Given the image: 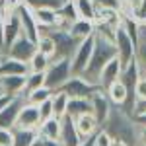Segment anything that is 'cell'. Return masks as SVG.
I'll return each mask as SVG.
<instances>
[{"mask_svg": "<svg viewBox=\"0 0 146 146\" xmlns=\"http://www.w3.org/2000/svg\"><path fill=\"white\" fill-rule=\"evenodd\" d=\"M101 129L113 140H121L127 146H142L140 142V127L136 125L135 117L125 113L119 105H111V111L103 121Z\"/></svg>", "mask_w": 146, "mask_h": 146, "instance_id": "cell-1", "label": "cell"}, {"mask_svg": "<svg viewBox=\"0 0 146 146\" xmlns=\"http://www.w3.org/2000/svg\"><path fill=\"white\" fill-rule=\"evenodd\" d=\"M115 56H117V49L113 45V41L96 33V45H94V51H92L88 66L82 72V78L88 80L90 84H96V86H98V80H100V74H101V70H103V66H105L111 58H115ZM98 88H100V86H98Z\"/></svg>", "mask_w": 146, "mask_h": 146, "instance_id": "cell-2", "label": "cell"}, {"mask_svg": "<svg viewBox=\"0 0 146 146\" xmlns=\"http://www.w3.org/2000/svg\"><path fill=\"white\" fill-rule=\"evenodd\" d=\"M70 76H72L70 58H51V62L45 70V86L56 92Z\"/></svg>", "mask_w": 146, "mask_h": 146, "instance_id": "cell-3", "label": "cell"}, {"mask_svg": "<svg viewBox=\"0 0 146 146\" xmlns=\"http://www.w3.org/2000/svg\"><path fill=\"white\" fill-rule=\"evenodd\" d=\"M113 45L117 49V58L121 62V66H127L129 62L135 60V53H136V43L131 39V35L125 31L123 25H119L115 29V35H113Z\"/></svg>", "mask_w": 146, "mask_h": 146, "instance_id": "cell-4", "label": "cell"}, {"mask_svg": "<svg viewBox=\"0 0 146 146\" xmlns=\"http://www.w3.org/2000/svg\"><path fill=\"white\" fill-rule=\"evenodd\" d=\"M94 45H96V33L82 39L74 51V55L70 56V70L74 76H82V72L86 70L88 62H90L92 51H94Z\"/></svg>", "mask_w": 146, "mask_h": 146, "instance_id": "cell-5", "label": "cell"}, {"mask_svg": "<svg viewBox=\"0 0 146 146\" xmlns=\"http://www.w3.org/2000/svg\"><path fill=\"white\" fill-rule=\"evenodd\" d=\"M47 33H51V37L55 39V56L53 58H70L74 55V51H76L80 41L68 33V29H56V27H53Z\"/></svg>", "mask_w": 146, "mask_h": 146, "instance_id": "cell-6", "label": "cell"}, {"mask_svg": "<svg viewBox=\"0 0 146 146\" xmlns=\"http://www.w3.org/2000/svg\"><path fill=\"white\" fill-rule=\"evenodd\" d=\"M62 94H66L68 98H92L94 94L101 92L96 84H90L88 80H84L82 76H70V78L58 88Z\"/></svg>", "mask_w": 146, "mask_h": 146, "instance_id": "cell-7", "label": "cell"}, {"mask_svg": "<svg viewBox=\"0 0 146 146\" xmlns=\"http://www.w3.org/2000/svg\"><path fill=\"white\" fill-rule=\"evenodd\" d=\"M16 16H18V20H20V27H22V33L27 37V39H31V41H37L39 39V35H41V29H39V25L35 22V16L33 12L29 10L27 6H23L20 4L18 8H16Z\"/></svg>", "mask_w": 146, "mask_h": 146, "instance_id": "cell-8", "label": "cell"}, {"mask_svg": "<svg viewBox=\"0 0 146 146\" xmlns=\"http://www.w3.org/2000/svg\"><path fill=\"white\" fill-rule=\"evenodd\" d=\"M23 103H25V98L23 96H16L0 109V129L12 131L16 127V121H18V115H20V109H22Z\"/></svg>", "mask_w": 146, "mask_h": 146, "instance_id": "cell-9", "label": "cell"}, {"mask_svg": "<svg viewBox=\"0 0 146 146\" xmlns=\"http://www.w3.org/2000/svg\"><path fill=\"white\" fill-rule=\"evenodd\" d=\"M35 51H37L35 41L27 39V37L22 33L10 47H8V49H6V53H4V55L12 56V58H18V60H22V62H27V60L33 56Z\"/></svg>", "mask_w": 146, "mask_h": 146, "instance_id": "cell-10", "label": "cell"}, {"mask_svg": "<svg viewBox=\"0 0 146 146\" xmlns=\"http://www.w3.org/2000/svg\"><path fill=\"white\" fill-rule=\"evenodd\" d=\"M82 138H80L78 131L74 127V119L64 115L60 119V135H58V144L60 146H80Z\"/></svg>", "mask_w": 146, "mask_h": 146, "instance_id": "cell-11", "label": "cell"}, {"mask_svg": "<svg viewBox=\"0 0 146 146\" xmlns=\"http://www.w3.org/2000/svg\"><path fill=\"white\" fill-rule=\"evenodd\" d=\"M20 35H22L20 20H18V16H16V12H12V14L6 16V22H4V35H2V47H0L2 55L6 53V49H8Z\"/></svg>", "mask_w": 146, "mask_h": 146, "instance_id": "cell-12", "label": "cell"}, {"mask_svg": "<svg viewBox=\"0 0 146 146\" xmlns=\"http://www.w3.org/2000/svg\"><path fill=\"white\" fill-rule=\"evenodd\" d=\"M41 123V117H39V107L33 105V103H23L22 109H20V115H18V121H16V127H22V129H35Z\"/></svg>", "mask_w": 146, "mask_h": 146, "instance_id": "cell-13", "label": "cell"}, {"mask_svg": "<svg viewBox=\"0 0 146 146\" xmlns=\"http://www.w3.org/2000/svg\"><path fill=\"white\" fill-rule=\"evenodd\" d=\"M121 62H119V58L115 56V58H111L105 66H103V70H101L100 74V80H98V86H100L101 92H105L111 84H115L117 80H119V76H121Z\"/></svg>", "mask_w": 146, "mask_h": 146, "instance_id": "cell-14", "label": "cell"}, {"mask_svg": "<svg viewBox=\"0 0 146 146\" xmlns=\"http://www.w3.org/2000/svg\"><path fill=\"white\" fill-rule=\"evenodd\" d=\"M27 72H29L27 62H22L8 55L0 56V78L2 76H25Z\"/></svg>", "mask_w": 146, "mask_h": 146, "instance_id": "cell-15", "label": "cell"}, {"mask_svg": "<svg viewBox=\"0 0 146 146\" xmlns=\"http://www.w3.org/2000/svg\"><path fill=\"white\" fill-rule=\"evenodd\" d=\"M111 101L109 98L103 94V92H98V94H94L92 96V115L96 117V121L100 123V127L103 125V121L107 119V115L111 111Z\"/></svg>", "mask_w": 146, "mask_h": 146, "instance_id": "cell-16", "label": "cell"}, {"mask_svg": "<svg viewBox=\"0 0 146 146\" xmlns=\"http://www.w3.org/2000/svg\"><path fill=\"white\" fill-rule=\"evenodd\" d=\"M74 127H76V131H78V135H80L82 140L88 138V136H94L101 129L100 123L96 121V117H94L92 113H84V115L74 117Z\"/></svg>", "mask_w": 146, "mask_h": 146, "instance_id": "cell-17", "label": "cell"}, {"mask_svg": "<svg viewBox=\"0 0 146 146\" xmlns=\"http://www.w3.org/2000/svg\"><path fill=\"white\" fill-rule=\"evenodd\" d=\"M23 88H25V76H2L0 78V90L6 96H23Z\"/></svg>", "mask_w": 146, "mask_h": 146, "instance_id": "cell-18", "label": "cell"}, {"mask_svg": "<svg viewBox=\"0 0 146 146\" xmlns=\"http://www.w3.org/2000/svg\"><path fill=\"white\" fill-rule=\"evenodd\" d=\"M35 16V22L39 25L41 31H49L53 29L58 22V16H56V10H51V8H39V10H31Z\"/></svg>", "mask_w": 146, "mask_h": 146, "instance_id": "cell-19", "label": "cell"}, {"mask_svg": "<svg viewBox=\"0 0 146 146\" xmlns=\"http://www.w3.org/2000/svg\"><path fill=\"white\" fill-rule=\"evenodd\" d=\"M68 33L72 35L74 39H86V37H90V35L96 33V23L94 22H88V20H76V22L70 23V27H68Z\"/></svg>", "mask_w": 146, "mask_h": 146, "instance_id": "cell-20", "label": "cell"}, {"mask_svg": "<svg viewBox=\"0 0 146 146\" xmlns=\"http://www.w3.org/2000/svg\"><path fill=\"white\" fill-rule=\"evenodd\" d=\"M84 113H92V98H68L66 115L68 117H78Z\"/></svg>", "mask_w": 146, "mask_h": 146, "instance_id": "cell-21", "label": "cell"}, {"mask_svg": "<svg viewBox=\"0 0 146 146\" xmlns=\"http://www.w3.org/2000/svg\"><path fill=\"white\" fill-rule=\"evenodd\" d=\"M37 136L35 129H22V127H14L12 129V146H31Z\"/></svg>", "mask_w": 146, "mask_h": 146, "instance_id": "cell-22", "label": "cell"}, {"mask_svg": "<svg viewBox=\"0 0 146 146\" xmlns=\"http://www.w3.org/2000/svg\"><path fill=\"white\" fill-rule=\"evenodd\" d=\"M76 14H78L80 20H88V22H96V16H98V6L94 0H72Z\"/></svg>", "mask_w": 146, "mask_h": 146, "instance_id": "cell-23", "label": "cell"}, {"mask_svg": "<svg viewBox=\"0 0 146 146\" xmlns=\"http://www.w3.org/2000/svg\"><path fill=\"white\" fill-rule=\"evenodd\" d=\"M37 135L47 136L51 140H58V135H60V119L49 117L45 121H41L39 127H37Z\"/></svg>", "mask_w": 146, "mask_h": 146, "instance_id": "cell-24", "label": "cell"}, {"mask_svg": "<svg viewBox=\"0 0 146 146\" xmlns=\"http://www.w3.org/2000/svg\"><path fill=\"white\" fill-rule=\"evenodd\" d=\"M51 105H53V117L56 119H62L66 115V107H68V96L62 94L60 90L53 92L51 96Z\"/></svg>", "mask_w": 146, "mask_h": 146, "instance_id": "cell-25", "label": "cell"}, {"mask_svg": "<svg viewBox=\"0 0 146 146\" xmlns=\"http://www.w3.org/2000/svg\"><path fill=\"white\" fill-rule=\"evenodd\" d=\"M103 94L109 98V101H111L113 105H119V107H121V105L125 103V100H127V88L123 86L121 80H117L115 84H111Z\"/></svg>", "mask_w": 146, "mask_h": 146, "instance_id": "cell-26", "label": "cell"}, {"mask_svg": "<svg viewBox=\"0 0 146 146\" xmlns=\"http://www.w3.org/2000/svg\"><path fill=\"white\" fill-rule=\"evenodd\" d=\"M35 45H37V51H39L41 55L49 56V58L55 56V39L51 37V33L43 31V33L39 35V39L35 41Z\"/></svg>", "mask_w": 146, "mask_h": 146, "instance_id": "cell-27", "label": "cell"}, {"mask_svg": "<svg viewBox=\"0 0 146 146\" xmlns=\"http://www.w3.org/2000/svg\"><path fill=\"white\" fill-rule=\"evenodd\" d=\"M51 96H53V90H51V88H47V86H41V88H37V90L25 94L23 98H25V101H27V103L39 105V103H43V101L51 100Z\"/></svg>", "mask_w": 146, "mask_h": 146, "instance_id": "cell-28", "label": "cell"}, {"mask_svg": "<svg viewBox=\"0 0 146 146\" xmlns=\"http://www.w3.org/2000/svg\"><path fill=\"white\" fill-rule=\"evenodd\" d=\"M45 86V72H27L25 74V88H23V96L29 92L37 90Z\"/></svg>", "mask_w": 146, "mask_h": 146, "instance_id": "cell-29", "label": "cell"}, {"mask_svg": "<svg viewBox=\"0 0 146 146\" xmlns=\"http://www.w3.org/2000/svg\"><path fill=\"white\" fill-rule=\"evenodd\" d=\"M49 62H51L49 56L41 55L39 51H35L33 56L27 60V68H29V72H45L47 66H49Z\"/></svg>", "mask_w": 146, "mask_h": 146, "instance_id": "cell-30", "label": "cell"}, {"mask_svg": "<svg viewBox=\"0 0 146 146\" xmlns=\"http://www.w3.org/2000/svg\"><path fill=\"white\" fill-rule=\"evenodd\" d=\"M23 6H27L29 10H39V8H51V10H58L64 0H22Z\"/></svg>", "mask_w": 146, "mask_h": 146, "instance_id": "cell-31", "label": "cell"}, {"mask_svg": "<svg viewBox=\"0 0 146 146\" xmlns=\"http://www.w3.org/2000/svg\"><path fill=\"white\" fill-rule=\"evenodd\" d=\"M135 62H136V66H138L140 76H142V78H146V45H138V47H136Z\"/></svg>", "mask_w": 146, "mask_h": 146, "instance_id": "cell-32", "label": "cell"}, {"mask_svg": "<svg viewBox=\"0 0 146 146\" xmlns=\"http://www.w3.org/2000/svg\"><path fill=\"white\" fill-rule=\"evenodd\" d=\"M111 142H113V138L103 129H100L98 133H96V136H94V144L96 146H111Z\"/></svg>", "mask_w": 146, "mask_h": 146, "instance_id": "cell-33", "label": "cell"}, {"mask_svg": "<svg viewBox=\"0 0 146 146\" xmlns=\"http://www.w3.org/2000/svg\"><path fill=\"white\" fill-rule=\"evenodd\" d=\"M98 10L100 8H109V10H119L121 12V0H94Z\"/></svg>", "mask_w": 146, "mask_h": 146, "instance_id": "cell-34", "label": "cell"}, {"mask_svg": "<svg viewBox=\"0 0 146 146\" xmlns=\"http://www.w3.org/2000/svg\"><path fill=\"white\" fill-rule=\"evenodd\" d=\"M37 107H39V117H41V121H45V119H49V117H53V105H51V100L39 103Z\"/></svg>", "mask_w": 146, "mask_h": 146, "instance_id": "cell-35", "label": "cell"}, {"mask_svg": "<svg viewBox=\"0 0 146 146\" xmlns=\"http://www.w3.org/2000/svg\"><path fill=\"white\" fill-rule=\"evenodd\" d=\"M135 96H136V101H138V100H146V78H142V76L136 80Z\"/></svg>", "mask_w": 146, "mask_h": 146, "instance_id": "cell-36", "label": "cell"}, {"mask_svg": "<svg viewBox=\"0 0 146 146\" xmlns=\"http://www.w3.org/2000/svg\"><path fill=\"white\" fill-rule=\"evenodd\" d=\"M31 146H60V144H58V140H51V138H47V136L37 135Z\"/></svg>", "mask_w": 146, "mask_h": 146, "instance_id": "cell-37", "label": "cell"}, {"mask_svg": "<svg viewBox=\"0 0 146 146\" xmlns=\"http://www.w3.org/2000/svg\"><path fill=\"white\" fill-rule=\"evenodd\" d=\"M136 43L138 45H146V22H138V27H136Z\"/></svg>", "mask_w": 146, "mask_h": 146, "instance_id": "cell-38", "label": "cell"}, {"mask_svg": "<svg viewBox=\"0 0 146 146\" xmlns=\"http://www.w3.org/2000/svg\"><path fill=\"white\" fill-rule=\"evenodd\" d=\"M0 146H12V131L0 129Z\"/></svg>", "mask_w": 146, "mask_h": 146, "instance_id": "cell-39", "label": "cell"}, {"mask_svg": "<svg viewBox=\"0 0 146 146\" xmlns=\"http://www.w3.org/2000/svg\"><path fill=\"white\" fill-rule=\"evenodd\" d=\"M133 18H135L136 22H146V0L140 2V6H138V10L133 14Z\"/></svg>", "mask_w": 146, "mask_h": 146, "instance_id": "cell-40", "label": "cell"}, {"mask_svg": "<svg viewBox=\"0 0 146 146\" xmlns=\"http://www.w3.org/2000/svg\"><path fill=\"white\" fill-rule=\"evenodd\" d=\"M142 113H146V100H138L135 103V113H133V117H135V115H142Z\"/></svg>", "mask_w": 146, "mask_h": 146, "instance_id": "cell-41", "label": "cell"}, {"mask_svg": "<svg viewBox=\"0 0 146 146\" xmlns=\"http://www.w3.org/2000/svg\"><path fill=\"white\" fill-rule=\"evenodd\" d=\"M4 22H6V16H4V12L0 10V47H2V35H4Z\"/></svg>", "mask_w": 146, "mask_h": 146, "instance_id": "cell-42", "label": "cell"}, {"mask_svg": "<svg viewBox=\"0 0 146 146\" xmlns=\"http://www.w3.org/2000/svg\"><path fill=\"white\" fill-rule=\"evenodd\" d=\"M96 136V135H94ZM94 136H88V138H84L82 142H80V146H96L94 144Z\"/></svg>", "mask_w": 146, "mask_h": 146, "instance_id": "cell-43", "label": "cell"}, {"mask_svg": "<svg viewBox=\"0 0 146 146\" xmlns=\"http://www.w3.org/2000/svg\"><path fill=\"white\" fill-rule=\"evenodd\" d=\"M10 100H12V96H6V94H2V96H0V109H2V107H4V105H6V103H8Z\"/></svg>", "mask_w": 146, "mask_h": 146, "instance_id": "cell-44", "label": "cell"}, {"mask_svg": "<svg viewBox=\"0 0 146 146\" xmlns=\"http://www.w3.org/2000/svg\"><path fill=\"white\" fill-rule=\"evenodd\" d=\"M140 142L142 146H146V127H140Z\"/></svg>", "mask_w": 146, "mask_h": 146, "instance_id": "cell-45", "label": "cell"}, {"mask_svg": "<svg viewBox=\"0 0 146 146\" xmlns=\"http://www.w3.org/2000/svg\"><path fill=\"white\" fill-rule=\"evenodd\" d=\"M111 146H127V144H125V142H121V140H113Z\"/></svg>", "mask_w": 146, "mask_h": 146, "instance_id": "cell-46", "label": "cell"}, {"mask_svg": "<svg viewBox=\"0 0 146 146\" xmlns=\"http://www.w3.org/2000/svg\"><path fill=\"white\" fill-rule=\"evenodd\" d=\"M2 94H4V92H2V90H0V96H2Z\"/></svg>", "mask_w": 146, "mask_h": 146, "instance_id": "cell-47", "label": "cell"}, {"mask_svg": "<svg viewBox=\"0 0 146 146\" xmlns=\"http://www.w3.org/2000/svg\"><path fill=\"white\" fill-rule=\"evenodd\" d=\"M0 55H2V53H0Z\"/></svg>", "mask_w": 146, "mask_h": 146, "instance_id": "cell-48", "label": "cell"}, {"mask_svg": "<svg viewBox=\"0 0 146 146\" xmlns=\"http://www.w3.org/2000/svg\"><path fill=\"white\" fill-rule=\"evenodd\" d=\"M0 56H2V55H0Z\"/></svg>", "mask_w": 146, "mask_h": 146, "instance_id": "cell-49", "label": "cell"}]
</instances>
